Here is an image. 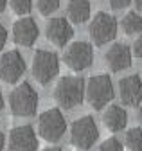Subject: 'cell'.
<instances>
[{
	"label": "cell",
	"mask_w": 142,
	"mask_h": 151,
	"mask_svg": "<svg viewBox=\"0 0 142 151\" xmlns=\"http://www.w3.org/2000/svg\"><path fill=\"white\" fill-rule=\"evenodd\" d=\"M52 96L61 108L79 106L85 99V79L77 76H63L56 83Z\"/></svg>",
	"instance_id": "6da1fadb"
},
{
	"label": "cell",
	"mask_w": 142,
	"mask_h": 151,
	"mask_svg": "<svg viewBox=\"0 0 142 151\" xmlns=\"http://www.w3.org/2000/svg\"><path fill=\"white\" fill-rule=\"evenodd\" d=\"M85 96L88 104L94 110H103L113 99V83L110 79V76L108 74L92 76L85 85Z\"/></svg>",
	"instance_id": "7a4b0ae2"
},
{
	"label": "cell",
	"mask_w": 142,
	"mask_h": 151,
	"mask_svg": "<svg viewBox=\"0 0 142 151\" xmlns=\"http://www.w3.org/2000/svg\"><path fill=\"white\" fill-rule=\"evenodd\" d=\"M9 108L16 117H31L38 108V93L29 83H20L9 93Z\"/></svg>",
	"instance_id": "3957f363"
},
{
	"label": "cell",
	"mask_w": 142,
	"mask_h": 151,
	"mask_svg": "<svg viewBox=\"0 0 142 151\" xmlns=\"http://www.w3.org/2000/svg\"><path fill=\"white\" fill-rule=\"evenodd\" d=\"M31 72H32V78L40 85H49L60 72L58 54L50 52V50H43V49L36 50L34 52V58H32Z\"/></svg>",
	"instance_id": "277c9868"
},
{
	"label": "cell",
	"mask_w": 142,
	"mask_h": 151,
	"mask_svg": "<svg viewBox=\"0 0 142 151\" xmlns=\"http://www.w3.org/2000/svg\"><path fill=\"white\" fill-rule=\"evenodd\" d=\"M38 131L40 137L47 142H58L67 131V121L65 115L60 111V108L45 110L38 119Z\"/></svg>",
	"instance_id": "5b68a950"
},
{
	"label": "cell",
	"mask_w": 142,
	"mask_h": 151,
	"mask_svg": "<svg viewBox=\"0 0 142 151\" xmlns=\"http://www.w3.org/2000/svg\"><path fill=\"white\" fill-rule=\"evenodd\" d=\"M99 139V128L90 115H83L74 121L70 128V144L77 149H90Z\"/></svg>",
	"instance_id": "8992f818"
},
{
	"label": "cell",
	"mask_w": 142,
	"mask_h": 151,
	"mask_svg": "<svg viewBox=\"0 0 142 151\" xmlns=\"http://www.w3.org/2000/svg\"><path fill=\"white\" fill-rule=\"evenodd\" d=\"M88 32H90V38H92L94 45H97V47H103L106 43H110L117 36V20H115V16H112L110 13L99 11L92 18L90 25H88Z\"/></svg>",
	"instance_id": "52a82bcc"
},
{
	"label": "cell",
	"mask_w": 142,
	"mask_h": 151,
	"mask_svg": "<svg viewBox=\"0 0 142 151\" xmlns=\"http://www.w3.org/2000/svg\"><path fill=\"white\" fill-rule=\"evenodd\" d=\"M63 63L74 72H83L94 63V49L86 42L70 43L63 54Z\"/></svg>",
	"instance_id": "ba28073f"
},
{
	"label": "cell",
	"mask_w": 142,
	"mask_h": 151,
	"mask_svg": "<svg viewBox=\"0 0 142 151\" xmlns=\"http://www.w3.org/2000/svg\"><path fill=\"white\" fill-rule=\"evenodd\" d=\"M25 74V60L18 50H7L0 58V79L16 83Z\"/></svg>",
	"instance_id": "9c48e42d"
},
{
	"label": "cell",
	"mask_w": 142,
	"mask_h": 151,
	"mask_svg": "<svg viewBox=\"0 0 142 151\" xmlns=\"http://www.w3.org/2000/svg\"><path fill=\"white\" fill-rule=\"evenodd\" d=\"M7 151H38V137L27 124L16 126L9 131Z\"/></svg>",
	"instance_id": "30bf717a"
},
{
	"label": "cell",
	"mask_w": 142,
	"mask_h": 151,
	"mask_svg": "<svg viewBox=\"0 0 142 151\" xmlns=\"http://www.w3.org/2000/svg\"><path fill=\"white\" fill-rule=\"evenodd\" d=\"M38 36H40L38 24L29 16H24V18H20V20H16L13 24V40H14L16 45L31 47L38 40Z\"/></svg>",
	"instance_id": "8fae6325"
},
{
	"label": "cell",
	"mask_w": 142,
	"mask_h": 151,
	"mask_svg": "<svg viewBox=\"0 0 142 151\" xmlns=\"http://www.w3.org/2000/svg\"><path fill=\"white\" fill-rule=\"evenodd\" d=\"M47 40L56 45V47H65L74 36V27L67 18H52V20L47 24L45 29Z\"/></svg>",
	"instance_id": "7c38bea8"
},
{
	"label": "cell",
	"mask_w": 142,
	"mask_h": 151,
	"mask_svg": "<svg viewBox=\"0 0 142 151\" xmlns=\"http://www.w3.org/2000/svg\"><path fill=\"white\" fill-rule=\"evenodd\" d=\"M119 97L126 106H138L142 101V79L138 74L126 76L119 81Z\"/></svg>",
	"instance_id": "4fadbf2b"
},
{
	"label": "cell",
	"mask_w": 142,
	"mask_h": 151,
	"mask_svg": "<svg viewBox=\"0 0 142 151\" xmlns=\"http://www.w3.org/2000/svg\"><path fill=\"white\" fill-rule=\"evenodd\" d=\"M104 61L112 72H120L131 65V49L124 43H113L106 50Z\"/></svg>",
	"instance_id": "5bb4252c"
},
{
	"label": "cell",
	"mask_w": 142,
	"mask_h": 151,
	"mask_svg": "<svg viewBox=\"0 0 142 151\" xmlns=\"http://www.w3.org/2000/svg\"><path fill=\"white\" fill-rule=\"evenodd\" d=\"M103 122L106 126V129L112 131V133H117V131L124 129L128 124V113L124 108L117 106V104H112L110 108H106L104 115H103Z\"/></svg>",
	"instance_id": "9a60e30c"
},
{
	"label": "cell",
	"mask_w": 142,
	"mask_h": 151,
	"mask_svg": "<svg viewBox=\"0 0 142 151\" xmlns=\"http://www.w3.org/2000/svg\"><path fill=\"white\" fill-rule=\"evenodd\" d=\"M67 16L70 24H83L90 18V2L88 0H68Z\"/></svg>",
	"instance_id": "2e32d148"
},
{
	"label": "cell",
	"mask_w": 142,
	"mask_h": 151,
	"mask_svg": "<svg viewBox=\"0 0 142 151\" xmlns=\"http://www.w3.org/2000/svg\"><path fill=\"white\" fill-rule=\"evenodd\" d=\"M120 25L126 34H138L142 32V16L138 13H128V14H124Z\"/></svg>",
	"instance_id": "e0dca14e"
},
{
	"label": "cell",
	"mask_w": 142,
	"mask_h": 151,
	"mask_svg": "<svg viewBox=\"0 0 142 151\" xmlns=\"http://www.w3.org/2000/svg\"><path fill=\"white\" fill-rule=\"evenodd\" d=\"M124 146L130 151H142V129L140 128H131L124 135Z\"/></svg>",
	"instance_id": "ac0fdd59"
},
{
	"label": "cell",
	"mask_w": 142,
	"mask_h": 151,
	"mask_svg": "<svg viewBox=\"0 0 142 151\" xmlns=\"http://www.w3.org/2000/svg\"><path fill=\"white\" fill-rule=\"evenodd\" d=\"M9 6L16 16H25L32 9V0H11Z\"/></svg>",
	"instance_id": "d6986e66"
},
{
	"label": "cell",
	"mask_w": 142,
	"mask_h": 151,
	"mask_svg": "<svg viewBox=\"0 0 142 151\" xmlns=\"http://www.w3.org/2000/svg\"><path fill=\"white\" fill-rule=\"evenodd\" d=\"M36 6L42 16H49L60 7V0H36Z\"/></svg>",
	"instance_id": "ffe728a7"
},
{
	"label": "cell",
	"mask_w": 142,
	"mask_h": 151,
	"mask_svg": "<svg viewBox=\"0 0 142 151\" xmlns=\"http://www.w3.org/2000/svg\"><path fill=\"white\" fill-rule=\"evenodd\" d=\"M99 151H122V144H120L115 137H110V139H106V140L101 144Z\"/></svg>",
	"instance_id": "44dd1931"
},
{
	"label": "cell",
	"mask_w": 142,
	"mask_h": 151,
	"mask_svg": "<svg viewBox=\"0 0 142 151\" xmlns=\"http://www.w3.org/2000/svg\"><path fill=\"white\" fill-rule=\"evenodd\" d=\"M131 54L135 56V58L142 60V36H138L137 40L133 42V49H131Z\"/></svg>",
	"instance_id": "7402d4cb"
},
{
	"label": "cell",
	"mask_w": 142,
	"mask_h": 151,
	"mask_svg": "<svg viewBox=\"0 0 142 151\" xmlns=\"http://www.w3.org/2000/svg\"><path fill=\"white\" fill-rule=\"evenodd\" d=\"M131 4V0H110V6L113 9H124Z\"/></svg>",
	"instance_id": "603a6c76"
},
{
	"label": "cell",
	"mask_w": 142,
	"mask_h": 151,
	"mask_svg": "<svg viewBox=\"0 0 142 151\" xmlns=\"http://www.w3.org/2000/svg\"><path fill=\"white\" fill-rule=\"evenodd\" d=\"M6 42H7V31H6V27L2 24H0V50L4 49Z\"/></svg>",
	"instance_id": "cb8c5ba5"
},
{
	"label": "cell",
	"mask_w": 142,
	"mask_h": 151,
	"mask_svg": "<svg viewBox=\"0 0 142 151\" xmlns=\"http://www.w3.org/2000/svg\"><path fill=\"white\" fill-rule=\"evenodd\" d=\"M4 147H6V137H4L2 131H0V151H4Z\"/></svg>",
	"instance_id": "d4e9b609"
},
{
	"label": "cell",
	"mask_w": 142,
	"mask_h": 151,
	"mask_svg": "<svg viewBox=\"0 0 142 151\" xmlns=\"http://www.w3.org/2000/svg\"><path fill=\"white\" fill-rule=\"evenodd\" d=\"M133 4H135V7H137V11L142 14V0H133Z\"/></svg>",
	"instance_id": "484cf974"
},
{
	"label": "cell",
	"mask_w": 142,
	"mask_h": 151,
	"mask_svg": "<svg viewBox=\"0 0 142 151\" xmlns=\"http://www.w3.org/2000/svg\"><path fill=\"white\" fill-rule=\"evenodd\" d=\"M6 7H7V0H0V13H4Z\"/></svg>",
	"instance_id": "4316f807"
},
{
	"label": "cell",
	"mask_w": 142,
	"mask_h": 151,
	"mask_svg": "<svg viewBox=\"0 0 142 151\" xmlns=\"http://www.w3.org/2000/svg\"><path fill=\"white\" fill-rule=\"evenodd\" d=\"M43 151H63L61 147H56V146H52V147H45Z\"/></svg>",
	"instance_id": "83f0119b"
},
{
	"label": "cell",
	"mask_w": 142,
	"mask_h": 151,
	"mask_svg": "<svg viewBox=\"0 0 142 151\" xmlns=\"http://www.w3.org/2000/svg\"><path fill=\"white\" fill-rule=\"evenodd\" d=\"M4 108V97H2V92H0V110Z\"/></svg>",
	"instance_id": "f1b7e54d"
},
{
	"label": "cell",
	"mask_w": 142,
	"mask_h": 151,
	"mask_svg": "<svg viewBox=\"0 0 142 151\" xmlns=\"http://www.w3.org/2000/svg\"><path fill=\"white\" fill-rule=\"evenodd\" d=\"M138 121H140V122H142V106H140V108H138Z\"/></svg>",
	"instance_id": "f546056e"
}]
</instances>
